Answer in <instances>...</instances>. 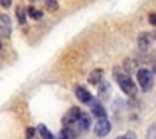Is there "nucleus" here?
Wrapping results in <instances>:
<instances>
[{"label":"nucleus","mask_w":156,"mask_h":139,"mask_svg":"<svg viewBox=\"0 0 156 139\" xmlns=\"http://www.w3.org/2000/svg\"><path fill=\"white\" fill-rule=\"evenodd\" d=\"M114 77H116V81H118L119 87H121L126 94H129V96H134L136 94V84L133 82V79L129 77L128 74H119V72H114Z\"/></svg>","instance_id":"obj_1"},{"label":"nucleus","mask_w":156,"mask_h":139,"mask_svg":"<svg viewBox=\"0 0 156 139\" xmlns=\"http://www.w3.org/2000/svg\"><path fill=\"white\" fill-rule=\"evenodd\" d=\"M138 82L139 85H141V89L144 92H148L149 89H151L153 85V81H154V77H153V74L148 71V69H138Z\"/></svg>","instance_id":"obj_2"},{"label":"nucleus","mask_w":156,"mask_h":139,"mask_svg":"<svg viewBox=\"0 0 156 139\" xmlns=\"http://www.w3.org/2000/svg\"><path fill=\"white\" fill-rule=\"evenodd\" d=\"M109 131H111V122H109L106 117L99 119V121L96 122L94 132H96V136H98V137H104V136H108Z\"/></svg>","instance_id":"obj_3"},{"label":"nucleus","mask_w":156,"mask_h":139,"mask_svg":"<svg viewBox=\"0 0 156 139\" xmlns=\"http://www.w3.org/2000/svg\"><path fill=\"white\" fill-rule=\"evenodd\" d=\"M76 96H77V99H79V101H81V102H84V104H87V106H91L92 102L96 101V99L91 96V92H89L87 89L81 87V85H77V87H76Z\"/></svg>","instance_id":"obj_4"},{"label":"nucleus","mask_w":156,"mask_h":139,"mask_svg":"<svg viewBox=\"0 0 156 139\" xmlns=\"http://www.w3.org/2000/svg\"><path fill=\"white\" fill-rule=\"evenodd\" d=\"M10 32H12V22H10V19H9V15L0 14V35L9 37Z\"/></svg>","instance_id":"obj_5"},{"label":"nucleus","mask_w":156,"mask_h":139,"mask_svg":"<svg viewBox=\"0 0 156 139\" xmlns=\"http://www.w3.org/2000/svg\"><path fill=\"white\" fill-rule=\"evenodd\" d=\"M82 112L79 111L77 107H72L67 111V114L64 116V119H62V122H64V126H71V124H76L79 119V116H81Z\"/></svg>","instance_id":"obj_6"},{"label":"nucleus","mask_w":156,"mask_h":139,"mask_svg":"<svg viewBox=\"0 0 156 139\" xmlns=\"http://www.w3.org/2000/svg\"><path fill=\"white\" fill-rule=\"evenodd\" d=\"M91 111H92V116H96V117H99V119L106 117V109L102 107V104H99L98 101H94L91 104Z\"/></svg>","instance_id":"obj_7"},{"label":"nucleus","mask_w":156,"mask_h":139,"mask_svg":"<svg viewBox=\"0 0 156 139\" xmlns=\"http://www.w3.org/2000/svg\"><path fill=\"white\" fill-rule=\"evenodd\" d=\"M102 75H104V72H102V69H94V71L91 72V75H89V84H101L102 82Z\"/></svg>","instance_id":"obj_8"},{"label":"nucleus","mask_w":156,"mask_h":139,"mask_svg":"<svg viewBox=\"0 0 156 139\" xmlns=\"http://www.w3.org/2000/svg\"><path fill=\"white\" fill-rule=\"evenodd\" d=\"M77 126H79L81 131H87L89 126H91V117H89L87 114H81L77 119Z\"/></svg>","instance_id":"obj_9"},{"label":"nucleus","mask_w":156,"mask_h":139,"mask_svg":"<svg viewBox=\"0 0 156 139\" xmlns=\"http://www.w3.org/2000/svg\"><path fill=\"white\" fill-rule=\"evenodd\" d=\"M149 42H151V37H149V34H141L138 39V45L141 50H148L149 47Z\"/></svg>","instance_id":"obj_10"},{"label":"nucleus","mask_w":156,"mask_h":139,"mask_svg":"<svg viewBox=\"0 0 156 139\" xmlns=\"http://www.w3.org/2000/svg\"><path fill=\"white\" fill-rule=\"evenodd\" d=\"M76 132L72 131L69 126H66L64 129H61V132H59V139H74Z\"/></svg>","instance_id":"obj_11"},{"label":"nucleus","mask_w":156,"mask_h":139,"mask_svg":"<svg viewBox=\"0 0 156 139\" xmlns=\"http://www.w3.org/2000/svg\"><path fill=\"white\" fill-rule=\"evenodd\" d=\"M37 131H39V134L42 136V139H54V136L51 134V131H49V129L45 127L44 124H41V126H39V127H37Z\"/></svg>","instance_id":"obj_12"},{"label":"nucleus","mask_w":156,"mask_h":139,"mask_svg":"<svg viewBox=\"0 0 156 139\" xmlns=\"http://www.w3.org/2000/svg\"><path fill=\"white\" fill-rule=\"evenodd\" d=\"M15 14H17V19H19V22H20V25H24L25 20H27L25 9H24V7H17V9H15Z\"/></svg>","instance_id":"obj_13"},{"label":"nucleus","mask_w":156,"mask_h":139,"mask_svg":"<svg viewBox=\"0 0 156 139\" xmlns=\"http://www.w3.org/2000/svg\"><path fill=\"white\" fill-rule=\"evenodd\" d=\"M124 69L126 71L129 72V74H131V72H138V69H136V62L133 61V59H128V61H124Z\"/></svg>","instance_id":"obj_14"},{"label":"nucleus","mask_w":156,"mask_h":139,"mask_svg":"<svg viewBox=\"0 0 156 139\" xmlns=\"http://www.w3.org/2000/svg\"><path fill=\"white\" fill-rule=\"evenodd\" d=\"M27 14L30 19H42V12L39 9H34V7H29L27 9Z\"/></svg>","instance_id":"obj_15"},{"label":"nucleus","mask_w":156,"mask_h":139,"mask_svg":"<svg viewBox=\"0 0 156 139\" xmlns=\"http://www.w3.org/2000/svg\"><path fill=\"white\" fill-rule=\"evenodd\" d=\"M45 4H47V7L51 9L52 12H55L59 9V4H57V0H45Z\"/></svg>","instance_id":"obj_16"},{"label":"nucleus","mask_w":156,"mask_h":139,"mask_svg":"<svg viewBox=\"0 0 156 139\" xmlns=\"http://www.w3.org/2000/svg\"><path fill=\"white\" fill-rule=\"evenodd\" d=\"M148 139H156V126H151L148 131Z\"/></svg>","instance_id":"obj_17"},{"label":"nucleus","mask_w":156,"mask_h":139,"mask_svg":"<svg viewBox=\"0 0 156 139\" xmlns=\"http://www.w3.org/2000/svg\"><path fill=\"white\" fill-rule=\"evenodd\" d=\"M148 22H149L151 25H154V27H156V12H151V14L148 15Z\"/></svg>","instance_id":"obj_18"},{"label":"nucleus","mask_w":156,"mask_h":139,"mask_svg":"<svg viewBox=\"0 0 156 139\" xmlns=\"http://www.w3.org/2000/svg\"><path fill=\"white\" fill-rule=\"evenodd\" d=\"M108 92H109V85H108V84H102L101 89H99V94H101V97H102V94L108 96Z\"/></svg>","instance_id":"obj_19"},{"label":"nucleus","mask_w":156,"mask_h":139,"mask_svg":"<svg viewBox=\"0 0 156 139\" xmlns=\"http://www.w3.org/2000/svg\"><path fill=\"white\" fill-rule=\"evenodd\" d=\"M116 139H136V134H134V132H128V134L119 136V137H116Z\"/></svg>","instance_id":"obj_20"},{"label":"nucleus","mask_w":156,"mask_h":139,"mask_svg":"<svg viewBox=\"0 0 156 139\" xmlns=\"http://www.w3.org/2000/svg\"><path fill=\"white\" fill-rule=\"evenodd\" d=\"M27 139H35V129L34 127L27 129Z\"/></svg>","instance_id":"obj_21"},{"label":"nucleus","mask_w":156,"mask_h":139,"mask_svg":"<svg viewBox=\"0 0 156 139\" xmlns=\"http://www.w3.org/2000/svg\"><path fill=\"white\" fill-rule=\"evenodd\" d=\"M0 5H2V7H5V9H9L12 5V0H0Z\"/></svg>","instance_id":"obj_22"},{"label":"nucleus","mask_w":156,"mask_h":139,"mask_svg":"<svg viewBox=\"0 0 156 139\" xmlns=\"http://www.w3.org/2000/svg\"><path fill=\"white\" fill-rule=\"evenodd\" d=\"M0 49H2V44H0Z\"/></svg>","instance_id":"obj_23"},{"label":"nucleus","mask_w":156,"mask_h":139,"mask_svg":"<svg viewBox=\"0 0 156 139\" xmlns=\"http://www.w3.org/2000/svg\"><path fill=\"white\" fill-rule=\"evenodd\" d=\"M154 65H156V62H154Z\"/></svg>","instance_id":"obj_24"}]
</instances>
